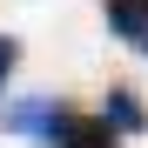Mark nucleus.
<instances>
[{
	"instance_id": "obj_1",
	"label": "nucleus",
	"mask_w": 148,
	"mask_h": 148,
	"mask_svg": "<svg viewBox=\"0 0 148 148\" xmlns=\"http://www.w3.org/2000/svg\"><path fill=\"white\" fill-rule=\"evenodd\" d=\"M40 141H47V148H114L121 135L108 128L101 114H88V108H61V114H54V128H47Z\"/></svg>"
},
{
	"instance_id": "obj_2",
	"label": "nucleus",
	"mask_w": 148,
	"mask_h": 148,
	"mask_svg": "<svg viewBox=\"0 0 148 148\" xmlns=\"http://www.w3.org/2000/svg\"><path fill=\"white\" fill-rule=\"evenodd\" d=\"M101 121H108L114 135H141V128H148V108H141V94H135V88H108Z\"/></svg>"
},
{
	"instance_id": "obj_3",
	"label": "nucleus",
	"mask_w": 148,
	"mask_h": 148,
	"mask_svg": "<svg viewBox=\"0 0 148 148\" xmlns=\"http://www.w3.org/2000/svg\"><path fill=\"white\" fill-rule=\"evenodd\" d=\"M101 14H108V27L128 40V47L148 40V0H101Z\"/></svg>"
},
{
	"instance_id": "obj_4",
	"label": "nucleus",
	"mask_w": 148,
	"mask_h": 148,
	"mask_svg": "<svg viewBox=\"0 0 148 148\" xmlns=\"http://www.w3.org/2000/svg\"><path fill=\"white\" fill-rule=\"evenodd\" d=\"M54 114H61V101H47V94H40V101H20V108H7V128L40 141L47 128H54Z\"/></svg>"
},
{
	"instance_id": "obj_5",
	"label": "nucleus",
	"mask_w": 148,
	"mask_h": 148,
	"mask_svg": "<svg viewBox=\"0 0 148 148\" xmlns=\"http://www.w3.org/2000/svg\"><path fill=\"white\" fill-rule=\"evenodd\" d=\"M20 67V40H7V34H0V88H7V74Z\"/></svg>"
},
{
	"instance_id": "obj_6",
	"label": "nucleus",
	"mask_w": 148,
	"mask_h": 148,
	"mask_svg": "<svg viewBox=\"0 0 148 148\" xmlns=\"http://www.w3.org/2000/svg\"><path fill=\"white\" fill-rule=\"evenodd\" d=\"M141 54H148V40H141Z\"/></svg>"
}]
</instances>
